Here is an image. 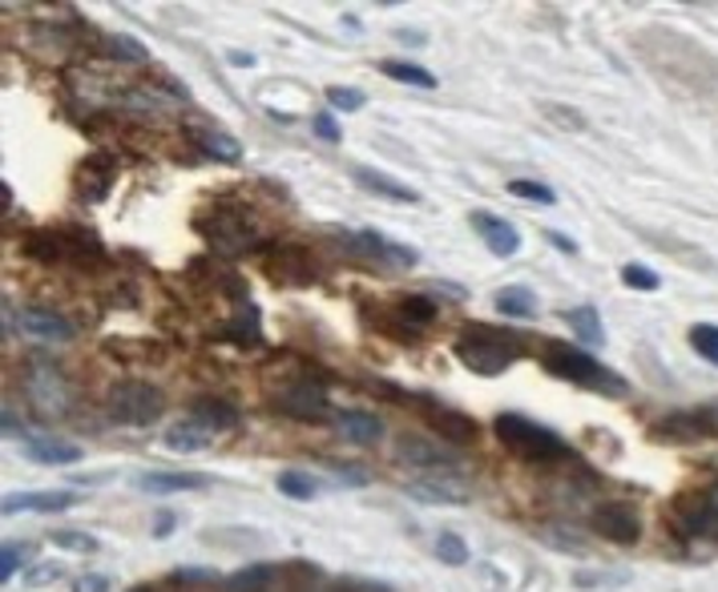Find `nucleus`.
Segmentation results:
<instances>
[{
  "mask_svg": "<svg viewBox=\"0 0 718 592\" xmlns=\"http://www.w3.org/2000/svg\"><path fill=\"white\" fill-rule=\"evenodd\" d=\"M49 540L57 548H65V552H97V536H89V532H65V528H61V532H53Z\"/></svg>",
  "mask_w": 718,
  "mask_h": 592,
  "instance_id": "37",
  "label": "nucleus"
},
{
  "mask_svg": "<svg viewBox=\"0 0 718 592\" xmlns=\"http://www.w3.org/2000/svg\"><path fill=\"white\" fill-rule=\"evenodd\" d=\"M392 314H396V323L404 326V331H425V326L436 323V314H440V306H436V299H428V294H404V299H396V306H392Z\"/></svg>",
  "mask_w": 718,
  "mask_h": 592,
  "instance_id": "20",
  "label": "nucleus"
},
{
  "mask_svg": "<svg viewBox=\"0 0 718 592\" xmlns=\"http://www.w3.org/2000/svg\"><path fill=\"white\" fill-rule=\"evenodd\" d=\"M190 419L206 423L211 431H231V428H238V423H243L238 407L231 403V399H214V395H202L199 403L190 407Z\"/></svg>",
  "mask_w": 718,
  "mask_h": 592,
  "instance_id": "22",
  "label": "nucleus"
},
{
  "mask_svg": "<svg viewBox=\"0 0 718 592\" xmlns=\"http://www.w3.org/2000/svg\"><path fill=\"white\" fill-rule=\"evenodd\" d=\"M686 338H690V347H695L703 359L718 367V326L715 323H695Z\"/></svg>",
  "mask_w": 718,
  "mask_h": 592,
  "instance_id": "33",
  "label": "nucleus"
},
{
  "mask_svg": "<svg viewBox=\"0 0 718 592\" xmlns=\"http://www.w3.org/2000/svg\"><path fill=\"white\" fill-rule=\"evenodd\" d=\"M77 499H82L77 492H12V496H4L0 512L4 516H21V512H65Z\"/></svg>",
  "mask_w": 718,
  "mask_h": 592,
  "instance_id": "17",
  "label": "nucleus"
},
{
  "mask_svg": "<svg viewBox=\"0 0 718 592\" xmlns=\"http://www.w3.org/2000/svg\"><path fill=\"white\" fill-rule=\"evenodd\" d=\"M17 331L24 338H36V343H69L77 335V326L65 314L49 311V306H21L17 311Z\"/></svg>",
  "mask_w": 718,
  "mask_h": 592,
  "instance_id": "10",
  "label": "nucleus"
},
{
  "mask_svg": "<svg viewBox=\"0 0 718 592\" xmlns=\"http://www.w3.org/2000/svg\"><path fill=\"white\" fill-rule=\"evenodd\" d=\"M396 455H400L408 467H420L428 476H452L457 472V455L440 448L436 440H428L425 431H404L396 435Z\"/></svg>",
  "mask_w": 718,
  "mask_h": 592,
  "instance_id": "8",
  "label": "nucleus"
},
{
  "mask_svg": "<svg viewBox=\"0 0 718 592\" xmlns=\"http://www.w3.org/2000/svg\"><path fill=\"white\" fill-rule=\"evenodd\" d=\"M408 492H412V499H420V504H440V508H457V504H464V484H457V476H428V480H412L408 484Z\"/></svg>",
  "mask_w": 718,
  "mask_h": 592,
  "instance_id": "19",
  "label": "nucleus"
},
{
  "mask_svg": "<svg viewBox=\"0 0 718 592\" xmlns=\"http://www.w3.org/2000/svg\"><path fill=\"white\" fill-rule=\"evenodd\" d=\"M199 226H202V234L211 238V246L218 255H243V250H250L255 238H259L250 214L238 206V202H214V206L199 218Z\"/></svg>",
  "mask_w": 718,
  "mask_h": 592,
  "instance_id": "4",
  "label": "nucleus"
},
{
  "mask_svg": "<svg viewBox=\"0 0 718 592\" xmlns=\"http://www.w3.org/2000/svg\"><path fill=\"white\" fill-rule=\"evenodd\" d=\"M21 452L33 460V464H49V467H65V464H82L85 448L82 443L57 440V435H24Z\"/></svg>",
  "mask_w": 718,
  "mask_h": 592,
  "instance_id": "14",
  "label": "nucleus"
},
{
  "mask_svg": "<svg viewBox=\"0 0 718 592\" xmlns=\"http://www.w3.org/2000/svg\"><path fill=\"white\" fill-rule=\"evenodd\" d=\"M452 351H457V359L464 363L472 375H501L513 367V359L525 351V343H521L513 331H505V326L464 323L457 331Z\"/></svg>",
  "mask_w": 718,
  "mask_h": 592,
  "instance_id": "1",
  "label": "nucleus"
},
{
  "mask_svg": "<svg viewBox=\"0 0 718 592\" xmlns=\"http://www.w3.org/2000/svg\"><path fill=\"white\" fill-rule=\"evenodd\" d=\"M69 592H114V581L106 572H85V577H73Z\"/></svg>",
  "mask_w": 718,
  "mask_h": 592,
  "instance_id": "40",
  "label": "nucleus"
},
{
  "mask_svg": "<svg viewBox=\"0 0 718 592\" xmlns=\"http://www.w3.org/2000/svg\"><path fill=\"white\" fill-rule=\"evenodd\" d=\"M162 443L178 455H194V452H206V448H211L214 431L206 428V423H199V419H178V423H170V428L162 431Z\"/></svg>",
  "mask_w": 718,
  "mask_h": 592,
  "instance_id": "18",
  "label": "nucleus"
},
{
  "mask_svg": "<svg viewBox=\"0 0 718 592\" xmlns=\"http://www.w3.org/2000/svg\"><path fill=\"white\" fill-rule=\"evenodd\" d=\"M432 548H436V560H440V564H448V569H460V564L469 560V545H464L457 532H440Z\"/></svg>",
  "mask_w": 718,
  "mask_h": 592,
  "instance_id": "31",
  "label": "nucleus"
},
{
  "mask_svg": "<svg viewBox=\"0 0 718 592\" xmlns=\"http://www.w3.org/2000/svg\"><path fill=\"white\" fill-rule=\"evenodd\" d=\"M545 238H549V243H554V246H561V250H566V255H577V243H574V238H569V234H557V230H549V234H545Z\"/></svg>",
  "mask_w": 718,
  "mask_h": 592,
  "instance_id": "45",
  "label": "nucleus"
},
{
  "mask_svg": "<svg viewBox=\"0 0 718 592\" xmlns=\"http://www.w3.org/2000/svg\"><path fill=\"white\" fill-rule=\"evenodd\" d=\"M24 255L36 258V262H61L65 258V234H29Z\"/></svg>",
  "mask_w": 718,
  "mask_h": 592,
  "instance_id": "29",
  "label": "nucleus"
},
{
  "mask_svg": "<svg viewBox=\"0 0 718 592\" xmlns=\"http://www.w3.org/2000/svg\"><path fill=\"white\" fill-rule=\"evenodd\" d=\"M472 230L481 234L484 238V246L493 250L496 258H513L521 250V234H517V226L513 222H505L501 214H489V209H476L472 214Z\"/></svg>",
  "mask_w": 718,
  "mask_h": 592,
  "instance_id": "13",
  "label": "nucleus"
},
{
  "mask_svg": "<svg viewBox=\"0 0 718 592\" xmlns=\"http://www.w3.org/2000/svg\"><path fill=\"white\" fill-rule=\"evenodd\" d=\"M226 61H231V65H243V69H247V65H255V57H250V53H235V49L226 53Z\"/></svg>",
  "mask_w": 718,
  "mask_h": 592,
  "instance_id": "46",
  "label": "nucleus"
},
{
  "mask_svg": "<svg viewBox=\"0 0 718 592\" xmlns=\"http://www.w3.org/2000/svg\"><path fill=\"white\" fill-rule=\"evenodd\" d=\"M114 158H109L106 150H94L85 153L82 165H77V174H73V186H77V194L89 202V206H97V202H106L109 190H114Z\"/></svg>",
  "mask_w": 718,
  "mask_h": 592,
  "instance_id": "11",
  "label": "nucleus"
},
{
  "mask_svg": "<svg viewBox=\"0 0 718 592\" xmlns=\"http://www.w3.org/2000/svg\"><path fill=\"white\" fill-rule=\"evenodd\" d=\"M493 302L496 311L508 314V319H537V294L525 291V287H501Z\"/></svg>",
  "mask_w": 718,
  "mask_h": 592,
  "instance_id": "25",
  "label": "nucleus"
},
{
  "mask_svg": "<svg viewBox=\"0 0 718 592\" xmlns=\"http://www.w3.org/2000/svg\"><path fill=\"white\" fill-rule=\"evenodd\" d=\"M174 528H178V516H174V512H158V516H153V536H158V540L174 536Z\"/></svg>",
  "mask_w": 718,
  "mask_h": 592,
  "instance_id": "43",
  "label": "nucleus"
},
{
  "mask_svg": "<svg viewBox=\"0 0 718 592\" xmlns=\"http://www.w3.org/2000/svg\"><path fill=\"white\" fill-rule=\"evenodd\" d=\"M508 194L513 197H525V202H533V206H554L557 194L545 182H533V177H513L508 182Z\"/></svg>",
  "mask_w": 718,
  "mask_h": 592,
  "instance_id": "32",
  "label": "nucleus"
},
{
  "mask_svg": "<svg viewBox=\"0 0 718 592\" xmlns=\"http://www.w3.org/2000/svg\"><path fill=\"white\" fill-rule=\"evenodd\" d=\"M566 323L574 326L577 338H586V343H593V347L606 343V323H601L598 306H574V311H566Z\"/></svg>",
  "mask_w": 718,
  "mask_h": 592,
  "instance_id": "26",
  "label": "nucleus"
},
{
  "mask_svg": "<svg viewBox=\"0 0 718 592\" xmlns=\"http://www.w3.org/2000/svg\"><path fill=\"white\" fill-rule=\"evenodd\" d=\"M589 528L601 540H610V545H637V536H642V520L625 504H601V508H593L589 512Z\"/></svg>",
  "mask_w": 718,
  "mask_h": 592,
  "instance_id": "12",
  "label": "nucleus"
},
{
  "mask_svg": "<svg viewBox=\"0 0 718 592\" xmlns=\"http://www.w3.org/2000/svg\"><path fill=\"white\" fill-rule=\"evenodd\" d=\"M24 395L33 399L41 416H65L69 411V384L57 372V363H29L24 372Z\"/></svg>",
  "mask_w": 718,
  "mask_h": 592,
  "instance_id": "7",
  "label": "nucleus"
},
{
  "mask_svg": "<svg viewBox=\"0 0 718 592\" xmlns=\"http://www.w3.org/2000/svg\"><path fill=\"white\" fill-rule=\"evenodd\" d=\"M24 564V545H4L0 548V584H9Z\"/></svg>",
  "mask_w": 718,
  "mask_h": 592,
  "instance_id": "38",
  "label": "nucleus"
},
{
  "mask_svg": "<svg viewBox=\"0 0 718 592\" xmlns=\"http://www.w3.org/2000/svg\"><path fill=\"white\" fill-rule=\"evenodd\" d=\"M335 423H340L343 440L355 443V448H379L388 428L376 411H364V407H352V411H335Z\"/></svg>",
  "mask_w": 718,
  "mask_h": 592,
  "instance_id": "16",
  "label": "nucleus"
},
{
  "mask_svg": "<svg viewBox=\"0 0 718 592\" xmlns=\"http://www.w3.org/2000/svg\"><path fill=\"white\" fill-rule=\"evenodd\" d=\"M425 419H428V428H432L436 435H444L448 443H476V435H481L476 419L448 403H425Z\"/></svg>",
  "mask_w": 718,
  "mask_h": 592,
  "instance_id": "15",
  "label": "nucleus"
},
{
  "mask_svg": "<svg viewBox=\"0 0 718 592\" xmlns=\"http://www.w3.org/2000/svg\"><path fill=\"white\" fill-rule=\"evenodd\" d=\"M138 488L150 492V496H174V492L206 488V476H194V472H146V476H138Z\"/></svg>",
  "mask_w": 718,
  "mask_h": 592,
  "instance_id": "21",
  "label": "nucleus"
},
{
  "mask_svg": "<svg viewBox=\"0 0 718 592\" xmlns=\"http://www.w3.org/2000/svg\"><path fill=\"white\" fill-rule=\"evenodd\" d=\"M545 367L549 375L557 379H566V384H577V387H589V391L598 395H625L630 384H625L622 375H613L610 367L601 359H593L589 351H577V347H566V343H554V347L545 351Z\"/></svg>",
  "mask_w": 718,
  "mask_h": 592,
  "instance_id": "3",
  "label": "nucleus"
},
{
  "mask_svg": "<svg viewBox=\"0 0 718 592\" xmlns=\"http://www.w3.org/2000/svg\"><path fill=\"white\" fill-rule=\"evenodd\" d=\"M279 492H283L287 499H315L319 496V480L311 476V472H299V467H287V472H279Z\"/></svg>",
  "mask_w": 718,
  "mask_h": 592,
  "instance_id": "27",
  "label": "nucleus"
},
{
  "mask_svg": "<svg viewBox=\"0 0 718 592\" xmlns=\"http://www.w3.org/2000/svg\"><path fill=\"white\" fill-rule=\"evenodd\" d=\"M174 581H194V584H214L218 581V572L214 569H178Z\"/></svg>",
  "mask_w": 718,
  "mask_h": 592,
  "instance_id": "42",
  "label": "nucleus"
},
{
  "mask_svg": "<svg viewBox=\"0 0 718 592\" xmlns=\"http://www.w3.org/2000/svg\"><path fill=\"white\" fill-rule=\"evenodd\" d=\"M311 129H315V138H319V141H331V146H335V141L343 138L340 121H335V117H331L328 109H323V114L311 117Z\"/></svg>",
  "mask_w": 718,
  "mask_h": 592,
  "instance_id": "39",
  "label": "nucleus"
},
{
  "mask_svg": "<svg viewBox=\"0 0 718 592\" xmlns=\"http://www.w3.org/2000/svg\"><path fill=\"white\" fill-rule=\"evenodd\" d=\"M106 53H109V57H118V61H130V65H142V61L150 57L138 36H109Z\"/></svg>",
  "mask_w": 718,
  "mask_h": 592,
  "instance_id": "34",
  "label": "nucleus"
},
{
  "mask_svg": "<svg viewBox=\"0 0 718 592\" xmlns=\"http://www.w3.org/2000/svg\"><path fill=\"white\" fill-rule=\"evenodd\" d=\"M355 182H360L364 190H372V194H379V197L404 202V206H416V202H420V194H416L412 186H404V182H396V177L379 174V170H372V165H360V170H355Z\"/></svg>",
  "mask_w": 718,
  "mask_h": 592,
  "instance_id": "23",
  "label": "nucleus"
},
{
  "mask_svg": "<svg viewBox=\"0 0 718 592\" xmlns=\"http://www.w3.org/2000/svg\"><path fill=\"white\" fill-rule=\"evenodd\" d=\"M493 431L508 452L517 460H529V464H554V460H566L569 455V443L554 428H545V423H537L529 416H517V411L496 416Z\"/></svg>",
  "mask_w": 718,
  "mask_h": 592,
  "instance_id": "2",
  "label": "nucleus"
},
{
  "mask_svg": "<svg viewBox=\"0 0 718 592\" xmlns=\"http://www.w3.org/2000/svg\"><path fill=\"white\" fill-rule=\"evenodd\" d=\"M190 138H194V146H199L206 158H214V162H223V165L243 162V146H238L231 133H218V129H194Z\"/></svg>",
  "mask_w": 718,
  "mask_h": 592,
  "instance_id": "24",
  "label": "nucleus"
},
{
  "mask_svg": "<svg viewBox=\"0 0 718 592\" xmlns=\"http://www.w3.org/2000/svg\"><path fill=\"white\" fill-rule=\"evenodd\" d=\"M347 250L360 255L364 262H372V267H384V270H412L416 262H420V255H416L412 246L396 243V238H388V234H379V230L347 234Z\"/></svg>",
  "mask_w": 718,
  "mask_h": 592,
  "instance_id": "6",
  "label": "nucleus"
},
{
  "mask_svg": "<svg viewBox=\"0 0 718 592\" xmlns=\"http://www.w3.org/2000/svg\"><path fill=\"white\" fill-rule=\"evenodd\" d=\"M622 282L630 287V291H658L662 279L654 275L650 267H642V262H625L622 267Z\"/></svg>",
  "mask_w": 718,
  "mask_h": 592,
  "instance_id": "35",
  "label": "nucleus"
},
{
  "mask_svg": "<svg viewBox=\"0 0 718 592\" xmlns=\"http://www.w3.org/2000/svg\"><path fill=\"white\" fill-rule=\"evenodd\" d=\"M275 407H279L283 416L299 419V423H319V419L331 416L328 391H323L319 384H287V387H279V395H275Z\"/></svg>",
  "mask_w": 718,
  "mask_h": 592,
  "instance_id": "9",
  "label": "nucleus"
},
{
  "mask_svg": "<svg viewBox=\"0 0 718 592\" xmlns=\"http://www.w3.org/2000/svg\"><path fill=\"white\" fill-rule=\"evenodd\" d=\"M165 411V395L158 391L146 379H121L114 391H109V416L118 423H130V428H146Z\"/></svg>",
  "mask_w": 718,
  "mask_h": 592,
  "instance_id": "5",
  "label": "nucleus"
},
{
  "mask_svg": "<svg viewBox=\"0 0 718 592\" xmlns=\"http://www.w3.org/2000/svg\"><path fill=\"white\" fill-rule=\"evenodd\" d=\"M379 69L388 73L392 82L412 85V89H436V77H432V73L420 69V65H412V61H384Z\"/></svg>",
  "mask_w": 718,
  "mask_h": 592,
  "instance_id": "30",
  "label": "nucleus"
},
{
  "mask_svg": "<svg viewBox=\"0 0 718 592\" xmlns=\"http://www.w3.org/2000/svg\"><path fill=\"white\" fill-rule=\"evenodd\" d=\"M364 89H347V85H331L328 89V105L340 109V114H355V109H364Z\"/></svg>",
  "mask_w": 718,
  "mask_h": 592,
  "instance_id": "36",
  "label": "nucleus"
},
{
  "mask_svg": "<svg viewBox=\"0 0 718 592\" xmlns=\"http://www.w3.org/2000/svg\"><path fill=\"white\" fill-rule=\"evenodd\" d=\"M0 428H4V440H24L21 419H17V411H9V407H4V416H0Z\"/></svg>",
  "mask_w": 718,
  "mask_h": 592,
  "instance_id": "44",
  "label": "nucleus"
},
{
  "mask_svg": "<svg viewBox=\"0 0 718 592\" xmlns=\"http://www.w3.org/2000/svg\"><path fill=\"white\" fill-rule=\"evenodd\" d=\"M275 581V564H247V569H238L226 589L231 592H267Z\"/></svg>",
  "mask_w": 718,
  "mask_h": 592,
  "instance_id": "28",
  "label": "nucleus"
},
{
  "mask_svg": "<svg viewBox=\"0 0 718 592\" xmlns=\"http://www.w3.org/2000/svg\"><path fill=\"white\" fill-rule=\"evenodd\" d=\"M707 499H710V516H715V528H718V488L707 492Z\"/></svg>",
  "mask_w": 718,
  "mask_h": 592,
  "instance_id": "48",
  "label": "nucleus"
},
{
  "mask_svg": "<svg viewBox=\"0 0 718 592\" xmlns=\"http://www.w3.org/2000/svg\"><path fill=\"white\" fill-rule=\"evenodd\" d=\"M57 577V569H36L33 577H29V584H45V581H53Z\"/></svg>",
  "mask_w": 718,
  "mask_h": 592,
  "instance_id": "47",
  "label": "nucleus"
},
{
  "mask_svg": "<svg viewBox=\"0 0 718 592\" xmlns=\"http://www.w3.org/2000/svg\"><path fill=\"white\" fill-rule=\"evenodd\" d=\"M545 117L557 121V126H566V129H586V117L574 114L569 105H545Z\"/></svg>",
  "mask_w": 718,
  "mask_h": 592,
  "instance_id": "41",
  "label": "nucleus"
}]
</instances>
